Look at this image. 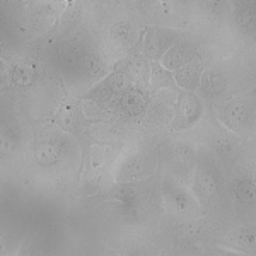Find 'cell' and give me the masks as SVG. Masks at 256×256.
I'll use <instances>...</instances> for the list:
<instances>
[{"label": "cell", "instance_id": "1", "mask_svg": "<svg viewBox=\"0 0 256 256\" xmlns=\"http://www.w3.org/2000/svg\"><path fill=\"white\" fill-rule=\"evenodd\" d=\"M31 156L34 168L50 176L68 174L80 159L76 137L60 126L40 132L32 144Z\"/></svg>", "mask_w": 256, "mask_h": 256}, {"label": "cell", "instance_id": "2", "mask_svg": "<svg viewBox=\"0 0 256 256\" xmlns=\"http://www.w3.org/2000/svg\"><path fill=\"white\" fill-rule=\"evenodd\" d=\"M190 190L196 196L200 208L207 214L220 202L226 192V176L218 164V159L208 148H198L196 166L190 181Z\"/></svg>", "mask_w": 256, "mask_h": 256}, {"label": "cell", "instance_id": "3", "mask_svg": "<svg viewBox=\"0 0 256 256\" xmlns=\"http://www.w3.org/2000/svg\"><path fill=\"white\" fill-rule=\"evenodd\" d=\"M216 116L222 128L238 138L256 135V94H241L220 101L216 106Z\"/></svg>", "mask_w": 256, "mask_h": 256}, {"label": "cell", "instance_id": "4", "mask_svg": "<svg viewBox=\"0 0 256 256\" xmlns=\"http://www.w3.org/2000/svg\"><path fill=\"white\" fill-rule=\"evenodd\" d=\"M159 158L148 147H128L123 148L113 164L114 183H138L148 180L158 172Z\"/></svg>", "mask_w": 256, "mask_h": 256}, {"label": "cell", "instance_id": "5", "mask_svg": "<svg viewBox=\"0 0 256 256\" xmlns=\"http://www.w3.org/2000/svg\"><path fill=\"white\" fill-rule=\"evenodd\" d=\"M160 202L168 214L178 217H196L200 216L202 208L196 196L190 190L188 184L181 183L174 178L164 174L160 180Z\"/></svg>", "mask_w": 256, "mask_h": 256}, {"label": "cell", "instance_id": "6", "mask_svg": "<svg viewBox=\"0 0 256 256\" xmlns=\"http://www.w3.org/2000/svg\"><path fill=\"white\" fill-rule=\"evenodd\" d=\"M198 148L192 142H176L166 148L164 158V174L174 178L184 184H190L196 166Z\"/></svg>", "mask_w": 256, "mask_h": 256}, {"label": "cell", "instance_id": "7", "mask_svg": "<svg viewBox=\"0 0 256 256\" xmlns=\"http://www.w3.org/2000/svg\"><path fill=\"white\" fill-rule=\"evenodd\" d=\"M205 114V99L195 90H178L171 130L180 134L195 128Z\"/></svg>", "mask_w": 256, "mask_h": 256}, {"label": "cell", "instance_id": "8", "mask_svg": "<svg viewBox=\"0 0 256 256\" xmlns=\"http://www.w3.org/2000/svg\"><path fill=\"white\" fill-rule=\"evenodd\" d=\"M134 86L135 84L134 79L130 77V74L123 67H118L113 72H110L106 77H102L101 80H98L82 98L98 102L101 106H106L111 101H114L120 94H123L125 90L134 88Z\"/></svg>", "mask_w": 256, "mask_h": 256}, {"label": "cell", "instance_id": "9", "mask_svg": "<svg viewBox=\"0 0 256 256\" xmlns=\"http://www.w3.org/2000/svg\"><path fill=\"white\" fill-rule=\"evenodd\" d=\"M181 38V32L174 28L166 26H147L142 34V53L147 60L160 62L166 52L178 40Z\"/></svg>", "mask_w": 256, "mask_h": 256}, {"label": "cell", "instance_id": "10", "mask_svg": "<svg viewBox=\"0 0 256 256\" xmlns=\"http://www.w3.org/2000/svg\"><path fill=\"white\" fill-rule=\"evenodd\" d=\"M178 90L164 89L159 92L150 94L148 99V108L144 120L148 125L156 126H166L171 125L172 116H174V106H176Z\"/></svg>", "mask_w": 256, "mask_h": 256}, {"label": "cell", "instance_id": "11", "mask_svg": "<svg viewBox=\"0 0 256 256\" xmlns=\"http://www.w3.org/2000/svg\"><path fill=\"white\" fill-rule=\"evenodd\" d=\"M148 99H150L148 90L138 88V86H134V88L125 90L123 94H120L108 106H111L122 116L130 120H138L146 116L148 108Z\"/></svg>", "mask_w": 256, "mask_h": 256}, {"label": "cell", "instance_id": "12", "mask_svg": "<svg viewBox=\"0 0 256 256\" xmlns=\"http://www.w3.org/2000/svg\"><path fill=\"white\" fill-rule=\"evenodd\" d=\"M229 86L230 77L226 70H222L220 67H207L204 70V76H202L198 94L205 101L214 102L216 99L224 96L227 89H229Z\"/></svg>", "mask_w": 256, "mask_h": 256}, {"label": "cell", "instance_id": "13", "mask_svg": "<svg viewBox=\"0 0 256 256\" xmlns=\"http://www.w3.org/2000/svg\"><path fill=\"white\" fill-rule=\"evenodd\" d=\"M229 195L244 208H256V174L242 171L229 181Z\"/></svg>", "mask_w": 256, "mask_h": 256}, {"label": "cell", "instance_id": "14", "mask_svg": "<svg viewBox=\"0 0 256 256\" xmlns=\"http://www.w3.org/2000/svg\"><path fill=\"white\" fill-rule=\"evenodd\" d=\"M218 244L222 248H229L236 253L256 254V226L242 224L229 230L224 238L218 239Z\"/></svg>", "mask_w": 256, "mask_h": 256}, {"label": "cell", "instance_id": "15", "mask_svg": "<svg viewBox=\"0 0 256 256\" xmlns=\"http://www.w3.org/2000/svg\"><path fill=\"white\" fill-rule=\"evenodd\" d=\"M196 58H200V56H198L196 44L186 38H180L166 52V55L162 56L160 64H162L168 70H172V72H174V70L181 68L183 65H186Z\"/></svg>", "mask_w": 256, "mask_h": 256}, {"label": "cell", "instance_id": "16", "mask_svg": "<svg viewBox=\"0 0 256 256\" xmlns=\"http://www.w3.org/2000/svg\"><path fill=\"white\" fill-rule=\"evenodd\" d=\"M110 40L122 50H134L142 41L144 31H138L137 24L130 19H120L110 28Z\"/></svg>", "mask_w": 256, "mask_h": 256}, {"label": "cell", "instance_id": "17", "mask_svg": "<svg viewBox=\"0 0 256 256\" xmlns=\"http://www.w3.org/2000/svg\"><path fill=\"white\" fill-rule=\"evenodd\" d=\"M205 68H207V65H205V62L200 58L183 65L181 68L174 70L176 86L180 89L195 90V92H198V89H200V80H202V76H204Z\"/></svg>", "mask_w": 256, "mask_h": 256}, {"label": "cell", "instance_id": "18", "mask_svg": "<svg viewBox=\"0 0 256 256\" xmlns=\"http://www.w3.org/2000/svg\"><path fill=\"white\" fill-rule=\"evenodd\" d=\"M232 18L239 31L256 36V0H234Z\"/></svg>", "mask_w": 256, "mask_h": 256}, {"label": "cell", "instance_id": "19", "mask_svg": "<svg viewBox=\"0 0 256 256\" xmlns=\"http://www.w3.org/2000/svg\"><path fill=\"white\" fill-rule=\"evenodd\" d=\"M60 14L58 0H34L30 9V19L32 28L46 30V26L53 22V19Z\"/></svg>", "mask_w": 256, "mask_h": 256}, {"label": "cell", "instance_id": "20", "mask_svg": "<svg viewBox=\"0 0 256 256\" xmlns=\"http://www.w3.org/2000/svg\"><path fill=\"white\" fill-rule=\"evenodd\" d=\"M164 89L178 90L180 88L176 86L174 72L168 70L160 62H150V79H148V94L159 92Z\"/></svg>", "mask_w": 256, "mask_h": 256}, {"label": "cell", "instance_id": "21", "mask_svg": "<svg viewBox=\"0 0 256 256\" xmlns=\"http://www.w3.org/2000/svg\"><path fill=\"white\" fill-rule=\"evenodd\" d=\"M55 123H56V126H60L64 132H67V134L77 137V135H79V126H80L79 110L74 108L72 104H65L64 108L56 113Z\"/></svg>", "mask_w": 256, "mask_h": 256}, {"label": "cell", "instance_id": "22", "mask_svg": "<svg viewBox=\"0 0 256 256\" xmlns=\"http://www.w3.org/2000/svg\"><path fill=\"white\" fill-rule=\"evenodd\" d=\"M122 146H113V144H99L94 146L90 150L94 166H104V164H114L118 156L122 154Z\"/></svg>", "mask_w": 256, "mask_h": 256}, {"label": "cell", "instance_id": "23", "mask_svg": "<svg viewBox=\"0 0 256 256\" xmlns=\"http://www.w3.org/2000/svg\"><path fill=\"white\" fill-rule=\"evenodd\" d=\"M202 10L208 16V18L220 20L232 14L234 9V0H198Z\"/></svg>", "mask_w": 256, "mask_h": 256}, {"label": "cell", "instance_id": "24", "mask_svg": "<svg viewBox=\"0 0 256 256\" xmlns=\"http://www.w3.org/2000/svg\"><path fill=\"white\" fill-rule=\"evenodd\" d=\"M9 77L16 86H28L36 79V68L28 64H18L9 70Z\"/></svg>", "mask_w": 256, "mask_h": 256}, {"label": "cell", "instance_id": "25", "mask_svg": "<svg viewBox=\"0 0 256 256\" xmlns=\"http://www.w3.org/2000/svg\"><path fill=\"white\" fill-rule=\"evenodd\" d=\"M82 18V7L79 4H72L68 9H65L60 14V22H62V30L70 31L74 28H79V20Z\"/></svg>", "mask_w": 256, "mask_h": 256}, {"label": "cell", "instance_id": "26", "mask_svg": "<svg viewBox=\"0 0 256 256\" xmlns=\"http://www.w3.org/2000/svg\"><path fill=\"white\" fill-rule=\"evenodd\" d=\"M134 2L142 16L152 14V12H156L160 7V0H134Z\"/></svg>", "mask_w": 256, "mask_h": 256}, {"label": "cell", "instance_id": "27", "mask_svg": "<svg viewBox=\"0 0 256 256\" xmlns=\"http://www.w3.org/2000/svg\"><path fill=\"white\" fill-rule=\"evenodd\" d=\"M169 2H172L178 7H192L193 4L198 2V0H169Z\"/></svg>", "mask_w": 256, "mask_h": 256}, {"label": "cell", "instance_id": "28", "mask_svg": "<svg viewBox=\"0 0 256 256\" xmlns=\"http://www.w3.org/2000/svg\"><path fill=\"white\" fill-rule=\"evenodd\" d=\"M19 2H20V0H2L4 7H9V9H14Z\"/></svg>", "mask_w": 256, "mask_h": 256}, {"label": "cell", "instance_id": "29", "mask_svg": "<svg viewBox=\"0 0 256 256\" xmlns=\"http://www.w3.org/2000/svg\"><path fill=\"white\" fill-rule=\"evenodd\" d=\"M251 152H253V158H254V162H256V135H254V144L251 147Z\"/></svg>", "mask_w": 256, "mask_h": 256}, {"label": "cell", "instance_id": "30", "mask_svg": "<svg viewBox=\"0 0 256 256\" xmlns=\"http://www.w3.org/2000/svg\"><path fill=\"white\" fill-rule=\"evenodd\" d=\"M58 2H72V0H58Z\"/></svg>", "mask_w": 256, "mask_h": 256}, {"label": "cell", "instance_id": "31", "mask_svg": "<svg viewBox=\"0 0 256 256\" xmlns=\"http://www.w3.org/2000/svg\"><path fill=\"white\" fill-rule=\"evenodd\" d=\"M254 38H256V36H254Z\"/></svg>", "mask_w": 256, "mask_h": 256}]
</instances>
